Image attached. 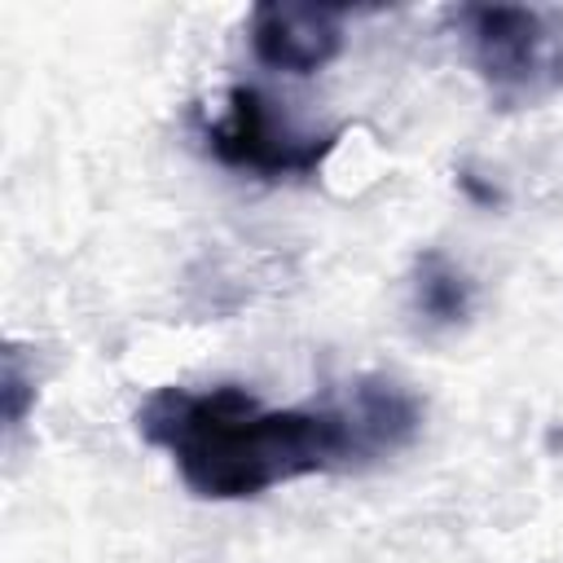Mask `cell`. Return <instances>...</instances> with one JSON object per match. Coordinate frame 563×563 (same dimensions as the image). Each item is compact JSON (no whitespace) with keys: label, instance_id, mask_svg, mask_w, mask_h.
Returning a JSON list of instances; mask_svg holds the SVG:
<instances>
[{"label":"cell","instance_id":"1","mask_svg":"<svg viewBox=\"0 0 563 563\" xmlns=\"http://www.w3.org/2000/svg\"><path fill=\"white\" fill-rule=\"evenodd\" d=\"M136 431L172 457L194 497L246 501L308 475L361 471L409 449L422 431V400L387 374H361L321 405L286 409H268L233 383H167L136 405Z\"/></svg>","mask_w":563,"mask_h":563},{"label":"cell","instance_id":"2","mask_svg":"<svg viewBox=\"0 0 563 563\" xmlns=\"http://www.w3.org/2000/svg\"><path fill=\"white\" fill-rule=\"evenodd\" d=\"M466 53L488 97L501 110L532 106L563 88V31L523 4H466L457 9Z\"/></svg>","mask_w":563,"mask_h":563},{"label":"cell","instance_id":"3","mask_svg":"<svg viewBox=\"0 0 563 563\" xmlns=\"http://www.w3.org/2000/svg\"><path fill=\"white\" fill-rule=\"evenodd\" d=\"M198 136L216 163L233 172H251L260 180L312 176L325 163V154L339 145V128L308 132L268 92L251 84L229 88L224 106L216 114H202Z\"/></svg>","mask_w":563,"mask_h":563},{"label":"cell","instance_id":"4","mask_svg":"<svg viewBox=\"0 0 563 563\" xmlns=\"http://www.w3.org/2000/svg\"><path fill=\"white\" fill-rule=\"evenodd\" d=\"M251 57L277 75H317L343 53V9L264 0L246 18Z\"/></svg>","mask_w":563,"mask_h":563},{"label":"cell","instance_id":"5","mask_svg":"<svg viewBox=\"0 0 563 563\" xmlns=\"http://www.w3.org/2000/svg\"><path fill=\"white\" fill-rule=\"evenodd\" d=\"M475 308V282L444 251H422L409 273V312L427 330H453Z\"/></svg>","mask_w":563,"mask_h":563},{"label":"cell","instance_id":"6","mask_svg":"<svg viewBox=\"0 0 563 563\" xmlns=\"http://www.w3.org/2000/svg\"><path fill=\"white\" fill-rule=\"evenodd\" d=\"M26 413V378H22V352L9 347L4 352V418L9 427H18Z\"/></svg>","mask_w":563,"mask_h":563},{"label":"cell","instance_id":"7","mask_svg":"<svg viewBox=\"0 0 563 563\" xmlns=\"http://www.w3.org/2000/svg\"><path fill=\"white\" fill-rule=\"evenodd\" d=\"M457 185H462V189H466L471 198L488 202V207H493V202H501V194H497L493 185H479V180H475V172H457Z\"/></svg>","mask_w":563,"mask_h":563}]
</instances>
